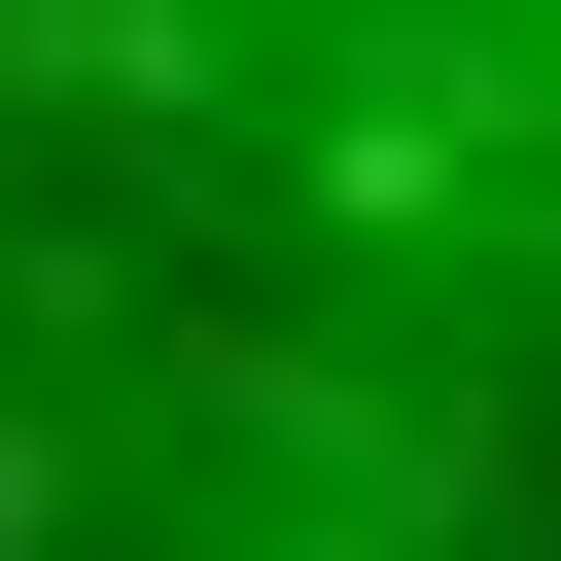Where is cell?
Returning <instances> with one entry per match:
<instances>
[{
  "label": "cell",
  "instance_id": "obj_1",
  "mask_svg": "<svg viewBox=\"0 0 561 561\" xmlns=\"http://www.w3.org/2000/svg\"><path fill=\"white\" fill-rule=\"evenodd\" d=\"M0 561H561V0H0Z\"/></svg>",
  "mask_w": 561,
  "mask_h": 561
}]
</instances>
